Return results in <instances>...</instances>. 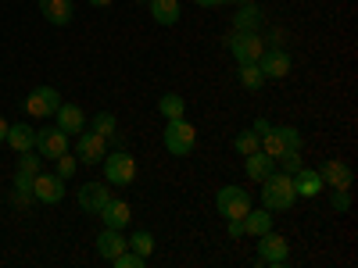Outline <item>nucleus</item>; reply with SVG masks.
Listing matches in <instances>:
<instances>
[{"mask_svg": "<svg viewBox=\"0 0 358 268\" xmlns=\"http://www.w3.org/2000/svg\"><path fill=\"white\" fill-rule=\"evenodd\" d=\"M297 204V193H294V179L287 172H273L268 179H262V207L268 211H290Z\"/></svg>", "mask_w": 358, "mask_h": 268, "instance_id": "nucleus-1", "label": "nucleus"}, {"mask_svg": "<svg viewBox=\"0 0 358 268\" xmlns=\"http://www.w3.org/2000/svg\"><path fill=\"white\" fill-rule=\"evenodd\" d=\"M104 183L108 186H133L136 183V158L122 147H115V151L104 154Z\"/></svg>", "mask_w": 358, "mask_h": 268, "instance_id": "nucleus-2", "label": "nucleus"}, {"mask_svg": "<svg viewBox=\"0 0 358 268\" xmlns=\"http://www.w3.org/2000/svg\"><path fill=\"white\" fill-rule=\"evenodd\" d=\"M194 147H197V129L187 122V114L169 118L165 122V151L172 158H187V154H194Z\"/></svg>", "mask_w": 358, "mask_h": 268, "instance_id": "nucleus-3", "label": "nucleus"}, {"mask_svg": "<svg viewBox=\"0 0 358 268\" xmlns=\"http://www.w3.org/2000/svg\"><path fill=\"white\" fill-rule=\"evenodd\" d=\"M305 147V136L297 133L294 126H273L265 136H262V151L273 158V161H280L283 154H294V151H301Z\"/></svg>", "mask_w": 358, "mask_h": 268, "instance_id": "nucleus-4", "label": "nucleus"}, {"mask_svg": "<svg viewBox=\"0 0 358 268\" xmlns=\"http://www.w3.org/2000/svg\"><path fill=\"white\" fill-rule=\"evenodd\" d=\"M215 207H219L222 218H244V215L251 211V193H248L244 186L229 183V186H222V190L215 193Z\"/></svg>", "mask_w": 358, "mask_h": 268, "instance_id": "nucleus-5", "label": "nucleus"}, {"mask_svg": "<svg viewBox=\"0 0 358 268\" xmlns=\"http://www.w3.org/2000/svg\"><path fill=\"white\" fill-rule=\"evenodd\" d=\"M22 107H25L29 118H54V111L62 107V94H57L54 86H36V89H29Z\"/></svg>", "mask_w": 358, "mask_h": 268, "instance_id": "nucleus-6", "label": "nucleus"}, {"mask_svg": "<svg viewBox=\"0 0 358 268\" xmlns=\"http://www.w3.org/2000/svg\"><path fill=\"white\" fill-rule=\"evenodd\" d=\"M226 50L233 54V61L241 65V61H258L262 57V50H265V40H262V33H233L226 36Z\"/></svg>", "mask_w": 358, "mask_h": 268, "instance_id": "nucleus-7", "label": "nucleus"}, {"mask_svg": "<svg viewBox=\"0 0 358 268\" xmlns=\"http://www.w3.org/2000/svg\"><path fill=\"white\" fill-rule=\"evenodd\" d=\"M258 261L262 265H273V268H283L287 261H290V244H287V236H280V232H262L258 236Z\"/></svg>", "mask_w": 358, "mask_h": 268, "instance_id": "nucleus-8", "label": "nucleus"}, {"mask_svg": "<svg viewBox=\"0 0 358 268\" xmlns=\"http://www.w3.org/2000/svg\"><path fill=\"white\" fill-rule=\"evenodd\" d=\"M258 68L265 79H287L290 68H294V57L287 47H265L262 57H258Z\"/></svg>", "mask_w": 358, "mask_h": 268, "instance_id": "nucleus-9", "label": "nucleus"}, {"mask_svg": "<svg viewBox=\"0 0 358 268\" xmlns=\"http://www.w3.org/2000/svg\"><path fill=\"white\" fill-rule=\"evenodd\" d=\"M76 140H79V143H76V158H79L83 165H101V161H104V154H108V140H104L101 133L83 129Z\"/></svg>", "mask_w": 358, "mask_h": 268, "instance_id": "nucleus-10", "label": "nucleus"}, {"mask_svg": "<svg viewBox=\"0 0 358 268\" xmlns=\"http://www.w3.org/2000/svg\"><path fill=\"white\" fill-rule=\"evenodd\" d=\"M33 193H36V204H62L65 179L57 172H40V175H33Z\"/></svg>", "mask_w": 358, "mask_h": 268, "instance_id": "nucleus-11", "label": "nucleus"}, {"mask_svg": "<svg viewBox=\"0 0 358 268\" xmlns=\"http://www.w3.org/2000/svg\"><path fill=\"white\" fill-rule=\"evenodd\" d=\"M65 151H69V136L57 129V126H43V129L36 133V154H40V158L54 161V158H62Z\"/></svg>", "mask_w": 358, "mask_h": 268, "instance_id": "nucleus-12", "label": "nucleus"}, {"mask_svg": "<svg viewBox=\"0 0 358 268\" xmlns=\"http://www.w3.org/2000/svg\"><path fill=\"white\" fill-rule=\"evenodd\" d=\"M262 25H265V8L258 4V0L236 4V11H233V29L236 33H262Z\"/></svg>", "mask_w": 358, "mask_h": 268, "instance_id": "nucleus-13", "label": "nucleus"}, {"mask_svg": "<svg viewBox=\"0 0 358 268\" xmlns=\"http://www.w3.org/2000/svg\"><path fill=\"white\" fill-rule=\"evenodd\" d=\"M319 175H322V186H330V190H351V183H355L351 165L348 161H337V158L322 161L319 165Z\"/></svg>", "mask_w": 358, "mask_h": 268, "instance_id": "nucleus-14", "label": "nucleus"}, {"mask_svg": "<svg viewBox=\"0 0 358 268\" xmlns=\"http://www.w3.org/2000/svg\"><path fill=\"white\" fill-rule=\"evenodd\" d=\"M86 122H90V118L83 114L79 104H65V100H62V107L54 111V126L62 129L65 136H79V133L86 129Z\"/></svg>", "mask_w": 358, "mask_h": 268, "instance_id": "nucleus-15", "label": "nucleus"}, {"mask_svg": "<svg viewBox=\"0 0 358 268\" xmlns=\"http://www.w3.org/2000/svg\"><path fill=\"white\" fill-rule=\"evenodd\" d=\"M97 218H101L104 225H111V229H126V225L133 222V207H129L122 197H108L104 207L97 211Z\"/></svg>", "mask_w": 358, "mask_h": 268, "instance_id": "nucleus-16", "label": "nucleus"}, {"mask_svg": "<svg viewBox=\"0 0 358 268\" xmlns=\"http://www.w3.org/2000/svg\"><path fill=\"white\" fill-rule=\"evenodd\" d=\"M111 197V190H108V183L101 179V183H83L79 186V211H86V215H97L101 207H104V200Z\"/></svg>", "mask_w": 358, "mask_h": 268, "instance_id": "nucleus-17", "label": "nucleus"}, {"mask_svg": "<svg viewBox=\"0 0 358 268\" xmlns=\"http://www.w3.org/2000/svg\"><path fill=\"white\" fill-rule=\"evenodd\" d=\"M294 193L297 197H319L326 186H322V175H319V168H308V165H301L294 175Z\"/></svg>", "mask_w": 358, "mask_h": 268, "instance_id": "nucleus-18", "label": "nucleus"}, {"mask_svg": "<svg viewBox=\"0 0 358 268\" xmlns=\"http://www.w3.org/2000/svg\"><path fill=\"white\" fill-rule=\"evenodd\" d=\"M126 247H129V244H126L122 229H111V225H104V229H101V236H97V254H101L104 261H115Z\"/></svg>", "mask_w": 358, "mask_h": 268, "instance_id": "nucleus-19", "label": "nucleus"}, {"mask_svg": "<svg viewBox=\"0 0 358 268\" xmlns=\"http://www.w3.org/2000/svg\"><path fill=\"white\" fill-rule=\"evenodd\" d=\"M276 172V161L268 158L265 151H255V154H244V175L251 179V183H262V179H268Z\"/></svg>", "mask_w": 358, "mask_h": 268, "instance_id": "nucleus-20", "label": "nucleus"}, {"mask_svg": "<svg viewBox=\"0 0 358 268\" xmlns=\"http://www.w3.org/2000/svg\"><path fill=\"white\" fill-rule=\"evenodd\" d=\"M40 15L50 25H69L76 18V4L72 0H40Z\"/></svg>", "mask_w": 358, "mask_h": 268, "instance_id": "nucleus-21", "label": "nucleus"}, {"mask_svg": "<svg viewBox=\"0 0 358 268\" xmlns=\"http://www.w3.org/2000/svg\"><path fill=\"white\" fill-rule=\"evenodd\" d=\"M4 143L11 147L15 154H25V151H33L36 147V129L33 126H8V136H4Z\"/></svg>", "mask_w": 358, "mask_h": 268, "instance_id": "nucleus-22", "label": "nucleus"}, {"mask_svg": "<svg viewBox=\"0 0 358 268\" xmlns=\"http://www.w3.org/2000/svg\"><path fill=\"white\" fill-rule=\"evenodd\" d=\"M273 211H268V207H251V211L244 215V236H251V240H258L262 232H268L273 229Z\"/></svg>", "mask_w": 358, "mask_h": 268, "instance_id": "nucleus-23", "label": "nucleus"}, {"mask_svg": "<svg viewBox=\"0 0 358 268\" xmlns=\"http://www.w3.org/2000/svg\"><path fill=\"white\" fill-rule=\"evenodd\" d=\"M147 8H151V18L158 25H176L183 18V4L179 0H147Z\"/></svg>", "mask_w": 358, "mask_h": 268, "instance_id": "nucleus-24", "label": "nucleus"}, {"mask_svg": "<svg viewBox=\"0 0 358 268\" xmlns=\"http://www.w3.org/2000/svg\"><path fill=\"white\" fill-rule=\"evenodd\" d=\"M11 200L22 207H33L36 204V193H33V175H25V172H15V186H11Z\"/></svg>", "mask_w": 358, "mask_h": 268, "instance_id": "nucleus-25", "label": "nucleus"}, {"mask_svg": "<svg viewBox=\"0 0 358 268\" xmlns=\"http://www.w3.org/2000/svg\"><path fill=\"white\" fill-rule=\"evenodd\" d=\"M236 79H241V86L244 89H251V94H255V89H262L268 79L262 75V68H258V61H241V65H236Z\"/></svg>", "mask_w": 358, "mask_h": 268, "instance_id": "nucleus-26", "label": "nucleus"}, {"mask_svg": "<svg viewBox=\"0 0 358 268\" xmlns=\"http://www.w3.org/2000/svg\"><path fill=\"white\" fill-rule=\"evenodd\" d=\"M158 114L165 118H183L187 114V97H179V94H165V97H158Z\"/></svg>", "mask_w": 358, "mask_h": 268, "instance_id": "nucleus-27", "label": "nucleus"}, {"mask_svg": "<svg viewBox=\"0 0 358 268\" xmlns=\"http://www.w3.org/2000/svg\"><path fill=\"white\" fill-rule=\"evenodd\" d=\"M126 244H129V251H136V254H140L143 261L155 254V236L147 232V229H136L133 236H126Z\"/></svg>", "mask_w": 358, "mask_h": 268, "instance_id": "nucleus-28", "label": "nucleus"}, {"mask_svg": "<svg viewBox=\"0 0 358 268\" xmlns=\"http://www.w3.org/2000/svg\"><path fill=\"white\" fill-rule=\"evenodd\" d=\"M233 147H236V154H255V151H262V136L248 126L244 133L233 136Z\"/></svg>", "mask_w": 358, "mask_h": 268, "instance_id": "nucleus-29", "label": "nucleus"}, {"mask_svg": "<svg viewBox=\"0 0 358 268\" xmlns=\"http://www.w3.org/2000/svg\"><path fill=\"white\" fill-rule=\"evenodd\" d=\"M86 126L94 129V133H101L104 140H111V136H115V126H118V122H115V114H111V111H97V114L90 118Z\"/></svg>", "mask_w": 358, "mask_h": 268, "instance_id": "nucleus-30", "label": "nucleus"}, {"mask_svg": "<svg viewBox=\"0 0 358 268\" xmlns=\"http://www.w3.org/2000/svg\"><path fill=\"white\" fill-rule=\"evenodd\" d=\"M15 172H25V175H40V172H43V158H40V154H33V151H25V154H18V165H15Z\"/></svg>", "mask_w": 358, "mask_h": 268, "instance_id": "nucleus-31", "label": "nucleus"}, {"mask_svg": "<svg viewBox=\"0 0 358 268\" xmlns=\"http://www.w3.org/2000/svg\"><path fill=\"white\" fill-rule=\"evenodd\" d=\"M54 165H57L54 172H57V175H62V179H65V183H69V179H72V175L79 172V158H76V154H69V151H65L62 158H54Z\"/></svg>", "mask_w": 358, "mask_h": 268, "instance_id": "nucleus-32", "label": "nucleus"}, {"mask_svg": "<svg viewBox=\"0 0 358 268\" xmlns=\"http://www.w3.org/2000/svg\"><path fill=\"white\" fill-rule=\"evenodd\" d=\"M330 211H337V215L351 211V190H330Z\"/></svg>", "mask_w": 358, "mask_h": 268, "instance_id": "nucleus-33", "label": "nucleus"}, {"mask_svg": "<svg viewBox=\"0 0 358 268\" xmlns=\"http://www.w3.org/2000/svg\"><path fill=\"white\" fill-rule=\"evenodd\" d=\"M111 265H115V268H143V258H140L136 251H129V247H126V251L118 254Z\"/></svg>", "mask_w": 358, "mask_h": 268, "instance_id": "nucleus-34", "label": "nucleus"}, {"mask_svg": "<svg viewBox=\"0 0 358 268\" xmlns=\"http://www.w3.org/2000/svg\"><path fill=\"white\" fill-rule=\"evenodd\" d=\"M276 165H280V172H287V175H294V172H297V168H301L305 161H301V151H294V154H283V158H280Z\"/></svg>", "mask_w": 358, "mask_h": 268, "instance_id": "nucleus-35", "label": "nucleus"}, {"mask_svg": "<svg viewBox=\"0 0 358 268\" xmlns=\"http://www.w3.org/2000/svg\"><path fill=\"white\" fill-rule=\"evenodd\" d=\"M262 40H265V47H287V29H268Z\"/></svg>", "mask_w": 358, "mask_h": 268, "instance_id": "nucleus-36", "label": "nucleus"}, {"mask_svg": "<svg viewBox=\"0 0 358 268\" xmlns=\"http://www.w3.org/2000/svg\"><path fill=\"white\" fill-rule=\"evenodd\" d=\"M226 229H229L233 240H241V236H244V218H226Z\"/></svg>", "mask_w": 358, "mask_h": 268, "instance_id": "nucleus-37", "label": "nucleus"}, {"mask_svg": "<svg viewBox=\"0 0 358 268\" xmlns=\"http://www.w3.org/2000/svg\"><path fill=\"white\" fill-rule=\"evenodd\" d=\"M251 129H255L258 136H265L268 129H273V122H268V118H255V122H251Z\"/></svg>", "mask_w": 358, "mask_h": 268, "instance_id": "nucleus-38", "label": "nucleus"}, {"mask_svg": "<svg viewBox=\"0 0 358 268\" xmlns=\"http://www.w3.org/2000/svg\"><path fill=\"white\" fill-rule=\"evenodd\" d=\"M194 4H197V8H222L226 0H194Z\"/></svg>", "mask_w": 358, "mask_h": 268, "instance_id": "nucleus-39", "label": "nucleus"}, {"mask_svg": "<svg viewBox=\"0 0 358 268\" xmlns=\"http://www.w3.org/2000/svg\"><path fill=\"white\" fill-rule=\"evenodd\" d=\"M8 126H11V122H8L4 114H0V143H4V136H8Z\"/></svg>", "mask_w": 358, "mask_h": 268, "instance_id": "nucleus-40", "label": "nucleus"}, {"mask_svg": "<svg viewBox=\"0 0 358 268\" xmlns=\"http://www.w3.org/2000/svg\"><path fill=\"white\" fill-rule=\"evenodd\" d=\"M86 4H94V8H111V0H86Z\"/></svg>", "mask_w": 358, "mask_h": 268, "instance_id": "nucleus-41", "label": "nucleus"}, {"mask_svg": "<svg viewBox=\"0 0 358 268\" xmlns=\"http://www.w3.org/2000/svg\"><path fill=\"white\" fill-rule=\"evenodd\" d=\"M226 4H248V0H226Z\"/></svg>", "mask_w": 358, "mask_h": 268, "instance_id": "nucleus-42", "label": "nucleus"}, {"mask_svg": "<svg viewBox=\"0 0 358 268\" xmlns=\"http://www.w3.org/2000/svg\"><path fill=\"white\" fill-rule=\"evenodd\" d=\"M133 4H147V0H133Z\"/></svg>", "mask_w": 358, "mask_h": 268, "instance_id": "nucleus-43", "label": "nucleus"}]
</instances>
